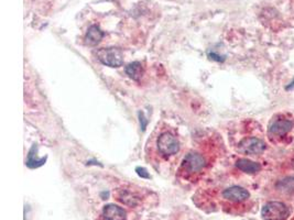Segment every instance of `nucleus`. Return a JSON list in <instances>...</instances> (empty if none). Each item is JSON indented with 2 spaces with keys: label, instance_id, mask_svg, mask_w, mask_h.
Segmentation results:
<instances>
[{
  "label": "nucleus",
  "instance_id": "1",
  "mask_svg": "<svg viewBox=\"0 0 294 220\" xmlns=\"http://www.w3.org/2000/svg\"><path fill=\"white\" fill-rule=\"evenodd\" d=\"M209 165L208 154H206V149L203 147L191 150L183 157L181 164L179 166L178 175L182 179L188 182H196L199 177L203 175Z\"/></svg>",
  "mask_w": 294,
  "mask_h": 220
},
{
  "label": "nucleus",
  "instance_id": "4",
  "mask_svg": "<svg viewBox=\"0 0 294 220\" xmlns=\"http://www.w3.org/2000/svg\"><path fill=\"white\" fill-rule=\"evenodd\" d=\"M267 144L263 140L256 138V136H247L240 140L237 145V150L246 155H260L266 151Z\"/></svg>",
  "mask_w": 294,
  "mask_h": 220
},
{
  "label": "nucleus",
  "instance_id": "6",
  "mask_svg": "<svg viewBox=\"0 0 294 220\" xmlns=\"http://www.w3.org/2000/svg\"><path fill=\"white\" fill-rule=\"evenodd\" d=\"M222 196L224 199L227 201L238 204V202H244L248 200L250 198V193L245 187L235 185V186H230L224 189Z\"/></svg>",
  "mask_w": 294,
  "mask_h": 220
},
{
  "label": "nucleus",
  "instance_id": "2",
  "mask_svg": "<svg viewBox=\"0 0 294 220\" xmlns=\"http://www.w3.org/2000/svg\"><path fill=\"white\" fill-rule=\"evenodd\" d=\"M156 151L161 157L168 160L177 155L180 151V142L177 136L171 131H160L156 139Z\"/></svg>",
  "mask_w": 294,
  "mask_h": 220
},
{
  "label": "nucleus",
  "instance_id": "5",
  "mask_svg": "<svg viewBox=\"0 0 294 220\" xmlns=\"http://www.w3.org/2000/svg\"><path fill=\"white\" fill-rule=\"evenodd\" d=\"M97 59L109 67H119L124 64V54L120 48L104 47L97 51Z\"/></svg>",
  "mask_w": 294,
  "mask_h": 220
},
{
  "label": "nucleus",
  "instance_id": "12",
  "mask_svg": "<svg viewBox=\"0 0 294 220\" xmlns=\"http://www.w3.org/2000/svg\"><path fill=\"white\" fill-rule=\"evenodd\" d=\"M276 188L283 194L292 195V194H294V176H288V177L279 180L276 183Z\"/></svg>",
  "mask_w": 294,
  "mask_h": 220
},
{
  "label": "nucleus",
  "instance_id": "14",
  "mask_svg": "<svg viewBox=\"0 0 294 220\" xmlns=\"http://www.w3.org/2000/svg\"><path fill=\"white\" fill-rule=\"evenodd\" d=\"M287 89L290 90V89H294V78L292 79V82L289 84V85L287 86Z\"/></svg>",
  "mask_w": 294,
  "mask_h": 220
},
{
  "label": "nucleus",
  "instance_id": "9",
  "mask_svg": "<svg viewBox=\"0 0 294 220\" xmlns=\"http://www.w3.org/2000/svg\"><path fill=\"white\" fill-rule=\"evenodd\" d=\"M236 167L246 174H257L261 171L260 163L249 160V158H239L236 162Z\"/></svg>",
  "mask_w": 294,
  "mask_h": 220
},
{
  "label": "nucleus",
  "instance_id": "7",
  "mask_svg": "<svg viewBox=\"0 0 294 220\" xmlns=\"http://www.w3.org/2000/svg\"><path fill=\"white\" fill-rule=\"evenodd\" d=\"M294 122L292 120H288V119H278V120H273L270 123L269 128H268V131H269L270 135L283 136L292 130Z\"/></svg>",
  "mask_w": 294,
  "mask_h": 220
},
{
  "label": "nucleus",
  "instance_id": "8",
  "mask_svg": "<svg viewBox=\"0 0 294 220\" xmlns=\"http://www.w3.org/2000/svg\"><path fill=\"white\" fill-rule=\"evenodd\" d=\"M103 218L104 220H125L126 211L119 206L109 204L104 207Z\"/></svg>",
  "mask_w": 294,
  "mask_h": 220
},
{
  "label": "nucleus",
  "instance_id": "11",
  "mask_svg": "<svg viewBox=\"0 0 294 220\" xmlns=\"http://www.w3.org/2000/svg\"><path fill=\"white\" fill-rule=\"evenodd\" d=\"M104 37V32L100 30L97 25H91L90 26L89 31H87L86 37H85V41L86 44L89 45H96L100 42V40Z\"/></svg>",
  "mask_w": 294,
  "mask_h": 220
},
{
  "label": "nucleus",
  "instance_id": "3",
  "mask_svg": "<svg viewBox=\"0 0 294 220\" xmlns=\"http://www.w3.org/2000/svg\"><path fill=\"white\" fill-rule=\"evenodd\" d=\"M289 215V207L282 201H268L261 209V217L263 220H285Z\"/></svg>",
  "mask_w": 294,
  "mask_h": 220
},
{
  "label": "nucleus",
  "instance_id": "10",
  "mask_svg": "<svg viewBox=\"0 0 294 220\" xmlns=\"http://www.w3.org/2000/svg\"><path fill=\"white\" fill-rule=\"evenodd\" d=\"M117 199L122 204L128 206H137L139 204V196L133 189H119L117 194Z\"/></svg>",
  "mask_w": 294,
  "mask_h": 220
},
{
  "label": "nucleus",
  "instance_id": "13",
  "mask_svg": "<svg viewBox=\"0 0 294 220\" xmlns=\"http://www.w3.org/2000/svg\"><path fill=\"white\" fill-rule=\"evenodd\" d=\"M126 73L129 75V77L135 79V81H139L143 75L142 64L140 63V62H134V63H130L126 67Z\"/></svg>",
  "mask_w": 294,
  "mask_h": 220
}]
</instances>
